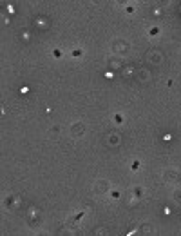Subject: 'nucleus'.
<instances>
[{"label": "nucleus", "instance_id": "4", "mask_svg": "<svg viewBox=\"0 0 181 236\" xmlns=\"http://www.w3.org/2000/svg\"><path fill=\"white\" fill-rule=\"evenodd\" d=\"M129 49V44L127 42H123V40H116L114 42V51L116 53H125Z\"/></svg>", "mask_w": 181, "mask_h": 236}, {"label": "nucleus", "instance_id": "7", "mask_svg": "<svg viewBox=\"0 0 181 236\" xmlns=\"http://www.w3.org/2000/svg\"><path fill=\"white\" fill-rule=\"evenodd\" d=\"M118 142H120V138H118L116 134L107 136V144H109V145H118Z\"/></svg>", "mask_w": 181, "mask_h": 236}, {"label": "nucleus", "instance_id": "5", "mask_svg": "<svg viewBox=\"0 0 181 236\" xmlns=\"http://www.w3.org/2000/svg\"><path fill=\"white\" fill-rule=\"evenodd\" d=\"M83 131H85L83 124H74V125L71 127V133H73L74 136H82V134H83Z\"/></svg>", "mask_w": 181, "mask_h": 236}, {"label": "nucleus", "instance_id": "2", "mask_svg": "<svg viewBox=\"0 0 181 236\" xmlns=\"http://www.w3.org/2000/svg\"><path fill=\"white\" fill-rule=\"evenodd\" d=\"M109 187H110V185H109V182H105V180H98V182L94 183V191L102 194V193L109 191Z\"/></svg>", "mask_w": 181, "mask_h": 236}, {"label": "nucleus", "instance_id": "1", "mask_svg": "<svg viewBox=\"0 0 181 236\" xmlns=\"http://www.w3.org/2000/svg\"><path fill=\"white\" fill-rule=\"evenodd\" d=\"M147 60L150 62V64H154V65H160L161 64V60H163V55L160 53V51H149L147 53Z\"/></svg>", "mask_w": 181, "mask_h": 236}, {"label": "nucleus", "instance_id": "6", "mask_svg": "<svg viewBox=\"0 0 181 236\" xmlns=\"http://www.w3.org/2000/svg\"><path fill=\"white\" fill-rule=\"evenodd\" d=\"M138 73H140V75H138V78H140L141 82H147V80L150 78V73H149V71H147V69H140V71H138Z\"/></svg>", "mask_w": 181, "mask_h": 236}, {"label": "nucleus", "instance_id": "3", "mask_svg": "<svg viewBox=\"0 0 181 236\" xmlns=\"http://www.w3.org/2000/svg\"><path fill=\"white\" fill-rule=\"evenodd\" d=\"M163 176H165V180H167V182H177V180H179V173H177V171H174V169L165 171V173H163Z\"/></svg>", "mask_w": 181, "mask_h": 236}, {"label": "nucleus", "instance_id": "8", "mask_svg": "<svg viewBox=\"0 0 181 236\" xmlns=\"http://www.w3.org/2000/svg\"><path fill=\"white\" fill-rule=\"evenodd\" d=\"M176 200H181V194L179 193H176Z\"/></svg>", "mask_w": 181, "mask_h": 236}]
</instances>
